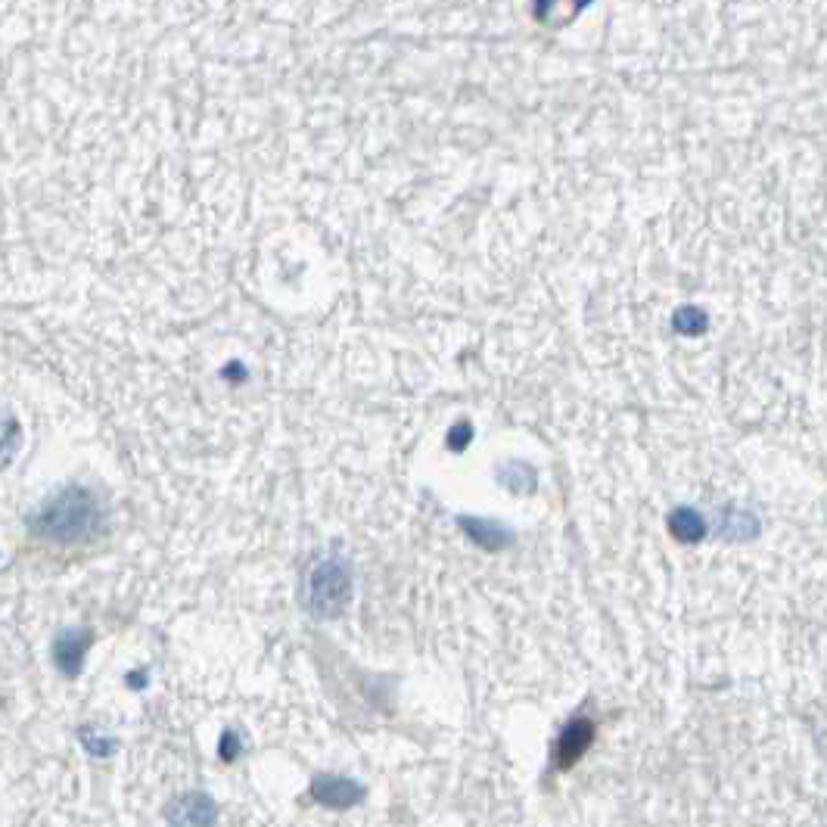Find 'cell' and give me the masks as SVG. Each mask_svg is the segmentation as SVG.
<instances>
[{"label":"cell","instance_id":"cell-1","mask_svg":"<svg viewBox=\"0 0 827 827\" xmlns=\"http://www.w3.org/2000/svg\"><path fill=\"white\" fill-rule=\"evenodd\" d=\"M100 526H103L100 504L84 489L60 492L32 517V532L47 541H56V545H78V541H88L97 535Z\"/></svg>","mask_w":827,"mask_h":827},{"label":"cell","instance_id":"cell-2","mask_svg":"<svg viewBox=\"0 0 827 827\" xmlns=\"http://www.w3.org/2000/svg\"><path fill=\"white\" fill-rule=\"evenodd\" d=\"M305 607L308 613H315L321 619H333L346 610L349 597H352V573L349 566L339 557H327L321 563H315V569L305 579Z\"/></svg>","mask_w":827,"mask_h":827},{"label":"cell","instance_id":"cell-3","mask_svg":"<svg viewBox=\"0 0 827 827\" xmlns=\"http://www.w3.org/2000/svg\"><path fill=\"white\" fill-rule=\"evenodd\" d=\"M218 809L206 793H187L168 809V821L175 827H215Z\"/></svg>","mask_w":827,"mask_h":827},{"label":"cell","instance_id":"cell-4","mask_svg":"<svg viewBox=\"0 0 827 827\" xmlns=\"http://www.w3.org/2000/svg\"><path fill=\"white\" fill-rule=\"evenodd\" d=\"M311 793H315V800L324 803V806H333V809H342V806H352L361 800V787L346 781V778H336V775H321L311 784Z\"/></svg>","mask_w":827,"mask_h":827},{"label":"cell","instance_id":"cell-5","mask_svg":"<svg viewBox=\"0 0 827 827\" xmlns=\"http://www.w3.org/2000/svg\"><path fill=\"white\" fill-rule=\"evenodd\" d=\"M91 644V635L88 632H66V635H60V641H56V663H60V669L63 672H69V675H75L78 672V663H81V653H84V647Z\"/></svg>","mask_w":827,"mask_h":827},{"label":"cell","instance_id":"cell-6","mask_svg":"<svg viewBox=\"0 0 827 827\" xmlns=\"http://www.w3.org/2000/svg\"><path fill=\"white\" fill-rule=\"evenodd\" d=\"M588 740H591V725H588V722H576V725H569V728H566V734L560 737V747H557V753H560V765H569L573 759H579V756H582V750L588 747Z\"/></svg>","mask_w":827,"mask_h":827},{"label":"cell","instance_id":"cell-7","mask_svg":"<svg viewBox=\"0 0 827 827\" xmlns=\"http://www.w3.org/2000/svg\"><path fill=\"white\" fill-rule=\"evenodd\" d=\"M675 526H681V529H675L681 538H694V532H691V529H697V532H700V520H694L691 513H681V520H675Z\"/></svg>","mask_w":827,"mask_h":827}]
</instances>
